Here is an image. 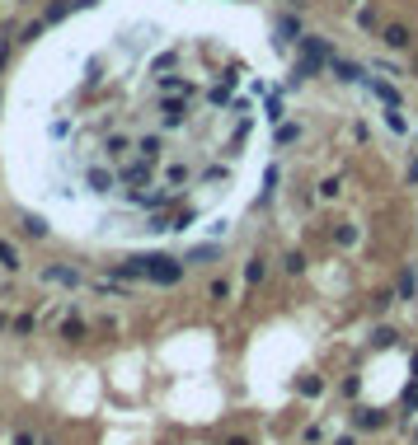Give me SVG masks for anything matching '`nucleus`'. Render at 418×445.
Masks as SVG:
<instances>
[{
    "label": "nucleus",
    "instance_id": "1",
    "mask_svg": "<svg viewBox=\"0 0 418 445\" xmlns=\"http://www.w3.org/2000/svg\"><path fill=\"white\" fill-rule=\"evenodd\" d=\"M268 80L226 23L179 5L90 10L24 66L10 164L108 234L183 239L263 159Z\"/></svg>",
    "mask_w": 418,
    "mask_h": 445
}]
</instances>
